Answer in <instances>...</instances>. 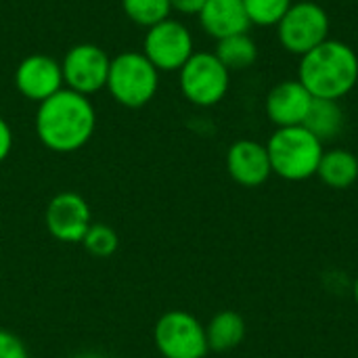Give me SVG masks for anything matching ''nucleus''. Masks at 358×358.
<instances>
[{
    "label": "nucleus",
    "mask_w": 358,
    "mask_h": 358,
    "mask_svg": "<svg viewBox=\"0 0 358 358\" xmlns=\"http://www.w3.org/2000/svg\"><path fill=\"white\" fill-rule=\"evenodd\" d=\"M317 174L331 189H348L358 178V157L346 149L325 151Z\"/></svg>",
    "instance_id": "nucleus-15"
},
{
    "label": "nucleus",
    "mask_w": 358,
    "mask_h": 358,
    "mask_svg": "<svg viewBox=\"0 0 358 358\" xmlns=\"http://www.w3.org/2000/svg\"><path fill=\"white\" fill-rule=\"evenodd\" d=\"M218 61L229 69H248L256 63L258 59V46L252 40L250 34H235L229 38L218 40L216 44V52Z\"/></svg>",
    "instance_id": "nucleus-18"
},
{
    "label": "nucleus",
    "mask_w": 358,
    "mask_h": 358,
    "mask_svg": "<svg viewBox=\"0 0 358 358\" xmlns=\"http://www.w3.org/2000/svg\"><path fill=\"white\" fill-rule=\"evenodd\" d=\"M10 149H13V130L6 124V120L0 117V164L8 157Z\"/></svg>",
    "instance_id": "nucleus-24"
},
{
    "label": "nucleus",
    "mask_w": 358,
    "mask_h": 358,
    "mask_svg": "<svg viewBox=\"0 0 358 358\" xmlns=\"http://www.w3.org/2000/svg\"><path fill=\"white\" fill-rule=\"evenodd\" d=\"M180 92L197 107L218 105L231 84V71L218 61L214 52H193L180 67Z\"/></svg>",
    "instance_id": "nucleus-6"
},
{
    "label": "nucleus",
    "mask_w": 358,
    "mask_h": 358,
    "mask_svg": "<svg viewBox=\"0 0 358 358\" xmlns=\"http://www.w3.org/2000/svg\"><path fill=\"white\" fill-rule=\"evenodd\" d=\"M203 31L216 40L248 34L250 17L245 13L243 0H206L201 13L197 15Z\"/></svg>",
    "instance_id": "nucleus-14"
},
{
    "label": "nucleus",
    "mask_w": 358,
    "mask_h": 358,
    "mask_svg": "<svg viewBox=\"0 0 358 358\" xmlns=\"http://www.w3.org/2000/svg\"><path fill=\"white\" fill-rule=\"evenodd\" d=\"M277 34L287 52L304 57L329 38V15L317 2H294L277 23Z\"/></svg>",
    "instance_id": "nucleus-5"
},
{
    "label": "nucleus",
    "mask_w": 358,
    "mask_h": 358,
    "mask_svg": "<svg viewBox=\"0 0 358 358\" xmlns=\"http://www.w3.org/2000/svg\"><path fill=\"white\" fill-rule=\"evenodd\" d=\"M105 88L122 107L141 109L157 94L159 71L143 52L126 50L111 59Z\"/></svg>",
    "instance_id": "nucleus-4"
},
{
    "label": "nucleus",
    "mask_w": 358,
    "mask_h": 358,
    "mask_svg": "<svg viewBox=\"0 0 358 358\" xmlns=\"http://www.w3.org/2000/svg\"><path fill=\"white\" fill-rule=\"evenodd\" d=\"M292 4H294L292 0H243L250 23L262 27L277 25Z\"/></svg>",
    "instance_id": "nucleus-21"
},
{
    "label": "nucleus",
    "mask_w": 358,
    "mask_h": 358,
    "mask_svg": "<svg viewBox=\"0 0 358 358\" xmlns=\"http://www.w3.org/2000/svg\"><path fill=\"white\" fill-rule=\"evenodd\" d=\"M315 96L300 80H283L266 96V115L277 128L302 126Z\"/></svg>",
    "instance_id": "nucleus-12"
},
{
    "label": "nucleus",
    "mask_w": 358,
    "mask_h": 358,
    "mask_svg": "<svg viewBox=\"0 0 358 358\" xmlns=\"http://www.w3.org/2000/svg\"><path fill=\"white\" fill-rule=\"evenodd\" d=\"M355 300H357V304H358V277H357V281H355Z\"/></svg>",
    "instance_id": "nucleus-25"
},
{
    "label": "nucleus",
    "mask_w": 358,
    "mask_h": 358,
    "mask_svg": "<svg viewBox=\"0 0 358 358\" xmlns=\"http://www.w3.org/2000/svg\"><path fill=\"white\" fill-rule=\"evenodd\" d=\"M203 4H206V0H170L172 10H176L180 15H199Z\"/></svg>",
    "instance_id": "nucleus-23"
},
{
    "label": "nucleus",
    "mask_w": 358,
    "mask_h": 358,
    "mask_svg": "<svg viewBox=\"0 0 358 358\" xmlns=\"http://www.w3.org/2000/svg\"><path fill=\"white\" fill-rule=\"evenodd\" d=\"M344 122H346V115H344V109L340 107L338 101L315 99L302 126L308 132H313L321 143H325V141L336 138L342 132Z\"/></svg>",
    "instance_id": "nucleus-16"
},
{
    "label": "nucleus",
    "mask_w": 358,
    "mask_h": 358,
    "mask_svg": "<svg viewBox=\"0 0 358 358\" xmlns=\"http://www.w3.org/2000/svg\"><path fill=\"white\" fill-rule=\"evenodd\" d=\"M227 170L231 178L241 187H260L273 174L266 145L243 138L229 147Z\"/></svg>",
    "instance_id": "nucleus-13"
},
{
    "label": "nucleus",
    "mask_w": 358,
    "mask_h": 358,
    "mask_svg": "<svg viewBox=\"0 0 358 358\" xmlns=\"http://www.w3.org/2000/svg\"><path fill=\"white\" fill-rule=\"evenodd\" d=\"M46 231L63 243H82L86 231L92 224V212L88 201L76 191L57 193L44 210Z\"/></svg>",
    "instance_id": "nucleus-10"
},
{
    "label": "nucleus",
    "mask_w": 358,
    "mask_h": 358,
    "mask_svg": "<svg viewBox=\"0 0 358 358\" xmlns=\"http://www.w3.org/2000/svg\"><path fill=\"white\" fill-rule=\"evenodd\" d=\"M206 338L208 348L216 352H227L237 348L245 338V321L241 315L233 310H222L212 317V321L206 325Z\"/></svg>",
    "instance_id": "nucleus-17"
},
{
    "label": "nucleus",
    "mask_w": 358,
    "mask_h": 358,
    "mask_svg": "<svg viewBox=\"0 0 358 358\" xmlns=\"http://www.w3.org/2000/svg\"><path fill=\"white\" fill-rule=\"evenodd\" d=\"M153 340L164 358H203L210 350L206 327L185 310L164 313L153 327Z\"/></svg>",
    "instance_id": "nucleus-7"
},
{
    "label": "nucleus",
    "mask_w": 358,
    "mask_h": 358,
    "mask_svg": "<svg viewBox=\"0 0 358 358\" xmlns=\"http://www.w3.org/2000/svg\"><path fill=\"white\" fill-rule=\"evenodd\" d=\"M96 111L88 96L61 88L42 101L36 111V134L55 153H73L94 134Z\"/></svg>",
    "instance_id": "nucleus-1"
},
{
    "label": "nucleus",
    "mask_w": 358,
    "mask_h": 358,
    "mask_svg": "<svg viewBox=\"0 0 358 358\" xmlns=\"http://www.w3.org/2000/svg\"><path fill=\"white\" fill-rule=\"evenodd\" d=\"M15 88L27 101L42 103L63 88L61 63L48 55H29L15 69Z\"/></svg>",
    "instance_id": "nucleus-11"
},
{
    "label": "nucleus",
    "mask_w": 358,
    "mask_h": 358,
    "mask_svg": "<svg viewBox=\"0 0 358 358\" xmlns=\"http://www.w3.org/2000/svg\"><path fill=\"white\" fill-rule=\"evenodd\" d=\"M266 149L273 172L294 182L306 180L313 174H317L321 157L325 153L323 143L304 126L277 128Z\"/></svg>",
    "instance_id": "nucleus-3"
},
{
    "label": "nucleus",
    "mask_w": 358,
    "mask_h": 358,
    "mask_svg": "<svg viewBox=\"0 0 358 358\" xmlns=\"http://www.w3.org/2000/svg\"><path fill=\"white\" fill-rule=\"evenodd\" d=\"M82 245L92 258H109L117 252L120 237L109 224L92 222L90 229L86 231L84 239H82Z\"/></svg>",
    "instance_id": "nucleus-20"
},
{
    "label": "nucleus",
    "mask_w": 358,
    "mask_h": 358,
    "mask_svg": "<svg viewBox=\"0 0 358 358\" xmlns=\"http://www.w3.org/2000/svg\"><path fill=\"white\" fill-rule=\"evenodd\" d=\"M0 358H29V355L19 336L0 329Z\"/></svg>",
    "instance_id": "nucleus-22"
},
{
    "label": "nucleus",
    "mask_w": 358,
    "mask_h": 358,
    "mask_svg": "<svg viewBox=\"0 0 358 358\" xmlns=\"http://www.w3.org/2000/svg\"><path fill=\"white\" fill-rule=\"evenodd\" d=\"M193 52V36L189 27L172 17L149 27L143 40V55L157 71H180Z\"/></svg>",
    "instance_id": "nucleus-8"
},
{
    "label": "nucleus",
    "mask_w": 358,
    "mask_h": 358,
    "mask_svg": "<svg viewBox=\"0 0 358 358\" xmlns=\"http://www.w3.org/2000/svg\"><path fill=\"white\" fill-rule=\"evenodd\" d=\"M298 80L315 99L340 101L357 86V50L342 40L327 38L323 44L300 57Z\"/></svg>",
    "instance_id": "nucleus-2"
},
{
    "label": "nucleus",
    "mask_w": 358,
    "mask_h": 358,
    "mask_svg": "<svg viewBox=\"0 0 358 358\" xmlns=\"http://www.w3.org/2000/svg\"><path fill=\"white\" fill-rule=\"evenodd\" d=\"M122 8L132 23L147 29L168 19L172 13L170 0H122Z\"/></svg>",
    "instance_id": "nucleus-19"
},
{
    "label": "nucleus",
    "mask_w": 358,
    "mask_h": 358,
    "mask_svg": "<svg viewBox=\"0 0 358 358\" xmlns=\"http://www.w3.org/2000/svg\"><path fill=\"white\" fill-rule=\"evenodd\" d=\"M109 55L90 42L76 44L67 50L61 61L63 84L84 96H90L107 86L109 76Z\"/></svg>",
    "instance_id": "nucleus-9"
}]
</instances>
